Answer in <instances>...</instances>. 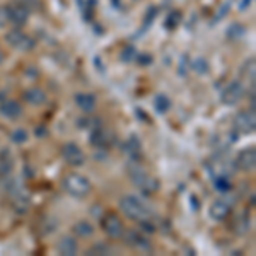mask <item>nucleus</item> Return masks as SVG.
Instances as JSON below:
<instances>
[{
    "instance_id": "7",
    "label": "nucleus",
    "mask_w": 256,
    "mask_h": 256,
    "mask_svg": "<svg viewBox=\"0 0 256 256\" xmlns=\"http://www.w3.org/2000/svg\"><path fill=\"white\" fill-rule=\"evenodd\" d=\"M232 128L234 132H239L242 135L254 134L256 130L254 110H241L239 113H236V116L232 120Z\"/></svg>"
},
{
    "instance_id": "12",
    "label": "nucleus",
    "mask_w": 256,
    "mask_h": 256,
    "mask_svg": "<svg viewBox=\"0 0 256 256\" xmlns=\"http://www.w3.org/2000/svg\"><path fill=\"white\" fill-rule=\"evenodd\" d=\"M0 114L6 120L14 122V120H19L24 114V108L16 99H4V101L0 102Z\"/></svg>"
},
{
    "instance_id": "10",
    "label": "nucleus",
    "mask_w": 256,
    "mask_h": 256,
    "mask_svg": "<svg viewBox=\"0 0 256 256\" xmlns=\"http://www.w3.org/2000/svg\"><path fill=\"white\" fill-rule=\"evenodd\" d=\"M234 166L242 172H253L256 168V148L246 147L239 150L236 159H234Z\"/></svg>"
},
{
    "instance_id": "19",
    "label": "nucleus",
    "mask_w": 256,
    "mask_h": 256,
    "mask_svg": "<svg viewBox=\"0 0 256 256\" xmlns=\"http://www.w3.org/2000/svg\"><path fill=\"white\" fill-rule=\"evenodd\" d=\"M14 169V159L9 152H2L0 154V178H7Z\"/></svg>"
},
{
    "instance_id": "24",
    "label": "nucleus",
    "mask_w": 256,
    "mask_h": 256,
    "mask_svg": "<svg viewBox=\"0 0 256 256\" xmlns=\"http://www.w3.org/2000/svg\"><path fill=\"white\" fill-rule=\"evenodd\" d=\"M126 148H128V154H130V158L135 160V158H137V154L140 152V142L135 137H132L130 138V142L126 144Z\"/></svg>"
},
{
    "instance_id": "15",
    "label": "nucleus",
    "mask_w": 256,
    "mask_h": 256,
    "mask_svg": "<svg viewBox=\"0 0 256 256\" xmlns=\"http://www.w3.org/2000/svg\"><path fill=\"white\" fill-rule=\"evenodd\" d=\"M113 138H114L113 134L108 130H102L101 126L92 128V134H90V144H92L94 147H99V148L110 147V144Z\"/></svg>"
},
{
    "instance_id": "3",
    "label": "nucleus",
    "mask_w": 256,
    "mask_h": 256,
    "mask_svg": "<svg viewBox=\"0 0 256 256\" xmlns=\"http://www.w3.org/2000/svg\"><path fill=\"white\" fill-rule=\"evenodd\" d=\"M62 188L65 193L74 198H86L92 192V184L86 176H80L77 172H70L62 180Z\"/></svg>"
},
{
    "instance_id": "25",
    "label": "nucleus",
    "mask_w": 256,
    "mask_h": 256,
    "mask_svg": "<svg viewBox=\"0 0 256 256\" xmlns=\"http://www.w3.org/2000/svg\"><path fill=\"white\" fill-rule=\"evenodd\" d=\"M10 24L9 6H0V28H6Z\"/></svg>"
},
{
    "instance_id": "13",
    "label": "nucleus",
    "mask_w": 256,
    "mask_h": 256,
    "mask_svg": "<svg viewBox=\"0 0 256 256\" xmlns=\"http://www.w3.org/2000/svg\"><path fill=\"white\" fill-rule=\"evenodd\" d=\"M9 14H10V24H14V28H22L28 22V19H30L31 10L16 0V2H12L9 6Z\"/></svg>"
},
{
    "instance_id": "26",
    "label": "nucleus",
    "mask_w": 256,
    "mask_h": 256,
    "mask_svg": "<svg viewBox=\"0 0 256 256\" xmlns=\"http://www.w3.org/2000/svg\"><path fill=\"white\" fill-rule=\"evenodd\" d=\"M216 188L218 190V192H229L230 190V181L227 180L226 176H220L216 180Z\"/></svg>"
},
{
    "instance_id": "11",
    "label": "nucleus",
    "mask_w": 256,
    "mask_h": 256,
    "mask_svg": "<svg viewBox=\"0 0 256 256\" xmlns=\"http://www.w3.org/2000/svg\"><path fill=\"white\" fill-rule=\"evenodd\" d=\"M230 214H232V207H230V204L224 200V198H218V200L212 202V205L208 208V216L217 222L227 220L230 217Z\"/></svg>"
},
{
    "instance_id": "20",
    "label": "nucleus",
    "mask_w": 256,
    "mask_h": 256,
    "mask_svg": "<svg viewBox=\"0 0 256 256\" xmlns=\"http://www.w3.org/2000/svg\"><path fill=\"white\" fill-rule=\"evenodd\" d=\"M241 76L244 77L246 80H250L251 84H254V77H256V65H254V58H250L244 62L241 70Z\"/></svg>"
},
{
    "instance_id": "8",
    "label": "nucleus",
    "mask_w": 256,
    "mask_h": 256,
    "mask_svg": "<svg viewBox=\"0 0 256 256\" xmlns=\"http://www.w3.org/2000/svg\"><path fill=\"white\" fill-rule=\"evenodd\" d=\"M244 94H246V89H244V86H242L241 82H239V80H230L229 84L222 89L220 101H222V104H226V106H236V104H239V102L242 101Z\"/></svg>"
},
{
    "instance_id": "17",
    "label": "nucleus",
    "mask_w": 256,
    "mask_h": 256,
    "mask_svg": "<svg viewBox=\"0 0 256 256\" xmlns=\"http://www.w3.org/2000/svg\"><path fill=\"white\" fill-rule=\"evenodd\" d=\"M56 250H58V253L64 256H74V254L79 253V242L76 241V238H72L67 234V236L60 238L58 244H56Z\"/></svg>"
},
{
    "instance_id": "18",
    "label": "nucleus",
    "mask_w": 256,
    "mask_h": 256,
    "mask_svg": "<svg viewBox=\"0 0 256 256\" xmlns=\"http://www.w3.org/2000/svg\"><path fill=\"white\" fill-rule=\"evenodd\" d=\"M72 230H74V234L76 236H79V238H82V239H88V238H92L94 236V226L90 224V222H88V220H79L77 222L76 226L72 227Z\"/></svg>"
},
{
    "instance_id": "1",
    "label": "nucleus",
    "mask_w": 256,
    "mask_h": 256,
    "mask_svg": "<svg viewBox=\"0 0 256 256\" xmlns=\"http://www.w3.org/2000/svg\"><path fill=\"white\" fill-rule=\"evenodd\" d=\"M120 210H122V214L126 218L137 222V224L144 220H150L154 217L150 207L135 195H125L120 198Z\"/></svg>"
},
{
    "instance_id": "14",
    "label": "nucleus",
    "mask_w": 256,
    "mask_h": 256,
    "mask_svg": "<svg viewBox=\"0 0 256 256\" xmlns=\"http://www.w3.org/2000/svg\"><path fill=\"white\" fill-rule=\"evenodd\" d=\"M22 99L31 106H43L48 101V96L41 88H30L22 92Z\"/></svg>"
},
{
    "instance_id": "4",
    "label": "nucleus",
    "mask_w": 256,
    "mask_h": 256,
    "mask_svg": "<svg viewBox=\"0 0 256 256\" xmlns=\"http://www.w3.org/2000/svg\"><path fill=\"white\" fill-rule=\"evenodd\" d=\"M6 41L9 46L18 52H31L36 48V40L26 31H22V28H12L10 31H7Z\"/></svg>"
},
{
    "instance_id": "2",
    "label": "nucleus",
    "mask_w": 256,
    "mask_h": 256,
    "mask_svg": "<svg viewBox=\"0 0 256 256\" xmlns=\"http://www.w3.org/2000/svg\"><path fill=\"white\" fill-rule=\"evenodd\" d=\"M128 176L134 181V184L137 186L144 195H154L156 192H159V181L154 176H150L147 171H144L140 166L135 164H128Z\"/></svg>"
},
{
    "instance_id": "22",
    "label": "nucleus",
    "mask_w": 256,
    "mask_h": 256,
    "mask_svg": "<svg viewBox=\"0 0 256 256\" xmlns=\"http://www.w3.org/2000/svg\"><path fill=\"white\" fill-rule=\"evenodd\" d=\"M28 137H30V135H28V132L24 130V128H16V130L10 134L12 142H14V144H18V146H20V144H24V142H26Z\"/></svg>"
},
{
    "instance_id": "6",
    "label": "nucleus",
    "mask_w": 256,
    "mask_h": 256,
    "mask_svg": "<svg viewBox=\"0 0 256 256\" xmlns=\"http://www.w3.org/2000/svg\"><path fill=\"white\" fill-rule=\"evenodd\" d=\"M101 229L102 232L106 234L110 239H120L125 230V226H123V220L116 216L114 212H106L101 216Z\"/></svg>"
},
{
    "instance_id": "23",
    "label": "nucleus",
    "mask_w": 256,
    "mask_h": 256,
    "mask_svg": "<svg viewBox=\"0 0 256 256\" xmlns=\"http://www.w3.org/2000/svg\"><path fill=\"white\" fill-rule=\"evenodd\" d=\"M111 246L104 244V242H96L90 250L88 251L89 254H111Z\"/></svg>"
},
{
    "instance_id": "27",
    "label": "nucleus",
    "mask_w": 256,
    "mask_h": 256,
    "mask_svg": "<svg viewBox=\"0 0 256 256\" xmlns=\"http://www.w3.org/2000/svg\"><path fill=\"white\" fill-rule=\"evenodd\" d=\"M18 2H20L24 7H28L30 10H36L40 7V0H18Z\"/></svg>"
},
{
    "instance_id": "16",
    "label": "nucleus",
    "mask_w": 256,
    "mask_h": 256,
    "mask_svg": "<svg viewBox=\"0 0 256 256\" xmlns=\"http://www.w3.org/2000/svg\"><path fill=\"white\" fill-rule=\"evenodd\" d=\"M76 104H77V108L82 111V113L89 114V113H92V111L96 110L98 99H96L94 94L80 92V94H77V96H76Z\"/></svg>"
},
{
    "instance_id": "9",
    "label": "nucleus",
    "mask_w": 256,
    "mask_h": 256,
    "mask_svg": "<svg viewBox=\"0 0 256 256\" xmlns=\"http://www.w3.org/2000/svg\"><path fill=\"white\" fill-rule=\"evenodd\" d=\"M62 158H64L65 162L68 164V166L72 168H80L84 166L86 162V154L84 150L77 146L76 142H67L62 146Z\"/></svg>"
},
{
    "instance_id": "21",
    "label": "nucleus",
    "mask_w": 256,
    "mask_h": 256,
    "mask_svg": "<svg viewBox=\"0 0 256 256\" xmlns=\"http://www.w3.org/2000/svg\"><path fill=\"white\" fill-rule=\"evenodd\" d=\"M154 108L158 113H166L171 108V101L168 99V96H164V94H158V96L154 98Z\"/></svg>"
},
{
    "instance_id": "5",
    "label": "nucleus",
    "mask_w": 256,
    "mask_h": 256,
    "mask_svg": "<svg viewBox=\"0 0 256 256\" xmlns=\"http://www.w3.org/2000/svg\"><path fill=\"white\" fill-rule=\"evenodd\" d=\"M122 239L125 241V244L128 248H132L134 251H138V253H150L154 250L152 242L148 241V238L140 230H123Z\"/></svg>"
},
{
    "instance_id": "28",
    "label": "nucleus",
    "mask_w": 256,
    "mask_h": 256,
    "mask_svg": "<svg viewBox=\"0 0 256 256\" xmlns=\"http://www.w3.org/2000/svg\"><path fill=\"white\" fill-rule=\"evenodd\" d=\"M4 62V52H2V46H0V64Z\"/></svg>"
}]
</instances>
